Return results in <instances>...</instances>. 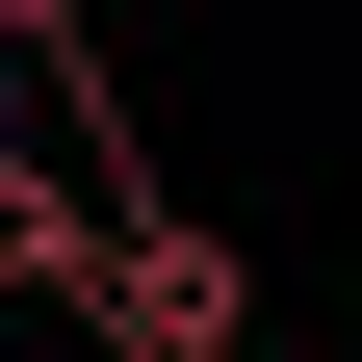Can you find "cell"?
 <instances>
[{"instance_id":"cell-1","label":"cell","mask_w":362,"mask_h":362,"mask_svg":"<svg viewBox=\"0 0 362 362\" xmlns=\"http://www.w3.org/2000/svg\"><path fill=\"white\" fill-rule=\"evenodd\" d=\"M233 337H259V259L207 207H129L104 233V362H233Z\"/></svg>"},{"instance_id":"cell-2","label":"cell","mask_w":362,"mask_h":362,"mask_svg":"<svg viewBox=\"0 0 362 362\" xmlns=\"http://www.w3.org/2000/svg\"><path fill=\"white\" fill-rule=\"evenodd\" d=\"M0 26H26V52H104V0H0Z\"/></svg>"},{"instance_id":"cell-3","label":"cell","mask_w":362,"mask_h":362,"mask_svg":"<svg viewBox=\"0 0 362 362\" xmlns=\"http://www.w3.org/2000/svg\"><path fill=\"white\" fill-rule=\"evenodd\" d=\"M233 362H259V337H233Z\"/></svg>"}]
</instances>
